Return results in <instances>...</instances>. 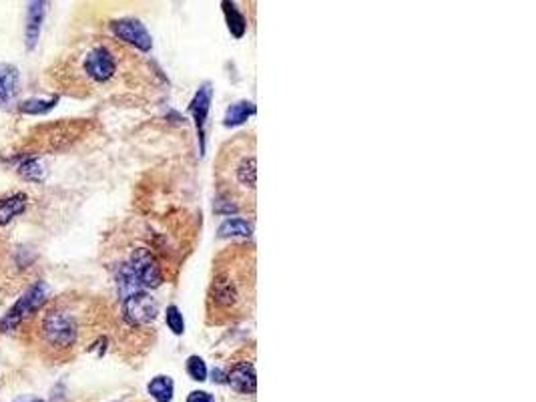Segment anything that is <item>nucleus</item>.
Listing matches in <instances>:
<instances>
[{
    "instance_id": "nucleus-21",
    "label": "nucleus",
    "mask_w": 536,
    "mask_h": 402,
    "mask_svg": "<svg viewBox=\"0 0 536 402\" xmlns=\"http://www.w3.org/2000/svg\"><path fill=\"white\" fill-rule=\"evenodd\" d=\"M187 374L193 380H197V382H203L207 378V366H205V362L201 360L199 356H191L187 360Z\"/></svg>"
},
{
    "instance_id": "nucleus-10",
    "label": "nucleus",
    "mask_w": 536,
    "mask_h": 402,
    "mask_svg": "<svg viewBox=\"0 0 536 402\" xmlns=\"http://www.w3.org/2000/svg\"><path fill=\"white\" fill-rule=\"evenodd\" d=\"M45 14H47V2H30V4H28L25 26V42L28 50H33L38 45L40 25H42V21H45Z\"/></svg>"
},
{
    "instance_id": "nucleus-6",
    "label": "nucleus",
    "mask_w": 536,
    "mask_h": 402,
    "mask_svg": "<svg viewBox=\"0 0 536 402\" xmlns=\"http://www.w3.org/2000/svg\"><path fill=\"white\" fill-rule=\"evenodd\" d=\"M159 314V304L147 292L131 294L123 300V318L129 326L145 328L155 322Z\"/></svg>"
},
{
    "instance_id": "nucleus-17",
    "label": "nucleus",
    "mask_w": 536,
    "mask_h": 402,
    "mask_svg": "<svg viewBox=\"0 0 536 402\" xmlns=\"http://www.w3.org/2000/svg\"><path fill=\"white\" fill-rule=\"evenodd\" d=\"M18 173L23 179L26 181H42L45 176H47V167H45V161L42 159H38V157H30V159H26L25 163L18 167Z\"/></svg>"
},
{
    "instance_id": "nucleus-5",
    "label": "nucleus",
    "mask_w": 536,
    "mask_h": 402,
    "mask_svg": "<svg viewBox=\"0 0 536 402\" xmlns=\"http://www.w3.org/2000/svg\"><path fill=\"white\" fill-rule=\"evenodd\" d=\"M47 300H49V286L38 280L0 318V332H14L28 316L37 314Z\"/></svg>"
},
{
    "instance_id": "nucleus-23",
    "label": "nucleus",
    "mask_w": 536,
    "mask_h": 402,
    "mask_svg": "<svg viewBox=\"0 0 536 402\" xmlns=\"http://www.w3.org/2000/svg\"><path fill=\"white\" fill-rule=\"evenodd\" d=\"M16 402H45V401H40V398H35V396H23V398H18Z\"/></svg>"
},
{
    "instance_id": "nucleus-16",
    "label": "nucleus",
    "mask_w": 536,
    "mask_h": 402,
    "mask_svg": "<svg viewBox=\"0 0 536 402\" xmlns=\"http://www.w3.org/2000/svg\"><path fill=\"white\" fill-rule=\"evenodd\" d=\"M59 103V97L57 95H52L49 99H26L23 100L21 105H18V111L23 115H47L49 111L54 109V105Z\"/></svg>"
},
{
    "instance_id": "nucleus-14",
    "label": "nucleus",
    "mask_w": 536,
    "mask_h": 402,
    "mask_svg": "<svg viewBox=\"0 0 536 402\" xmlns=\"http://www.w3.org/2000/svg\"><path fill=\"white\" fill-rule=\"evenodd\" d=\"M253 227L247 219L243 217H231L225 219L219 227V238H250Z\"/></svg>"
},
{
    "instance_id": "nucleus-8",
    "label": "nucleus",
    "mask_w": 536,
    "mask_h": 402,
    "mask_svg": "<svg viewBox=\"0 0 536 402\" xmlns=\"http://www.w3.org/2000/svg\"><path fill=\"white\" fill-rule=\"evenodd\" d=\"M111 30L119 40H123L127 45L135 47V49L147 52L153 45L151 35L147 33L145 25H141L135 18H123V21H115L111 23Z\"/></svg>"
},
{
    "instance_id": "nucleus-4",
    "label": "nucleus",
    "mask_w": 536,
    "mask_h": 402,
    "mask_svg": "<svg viewBox=\"0 0 536 402\" xmlns=\"http://www.w3.org/2000/svg\"><path fill=\"white\" fill-rule=\"evenodd\" d=\"M133 52L121 49V47H111L107 42H97L83 54L81 71L93 85H109L112 83L119 71H121V61L129 59Z\"/></svg>"
},
{
    "instance_id": "nucleus-13",
    "label": "nucleus",
    "mask_w": 536,
    "mask_h": 402,
    "mask_svg": "<svg viewBox=\"0 0 536 402\" xmlns=\"http://www.w3.org/2000/svg\"><path fill=\"white\" fill-rule=\"evenodd\" d=\"M26 197L25 193H14L6 200H0V226H8L14 217L23 214L26 209Z\"/></svg>"
},
{
    "instance_id": "nucleus-19",
    "label": "nucleus",
    "mask_w": 536,
    "mask_h": 402,
    "mask_svg": "<svg viewBox=\"0 0 536 402\" xmlns=\"http://www.w3.org/2000/svg\"><path fill=\"white\" fill-rule=\"evenodd\" d=\"M223 6H225V14H227V23H229V30H231L237 38L243 37V33H245V21H243V16L237 13L233 4L223 2Z\"/></svg>"
},
{
    "instance_id": "nucleus-12",
    "label": "nucleus",
    "mask_w": 536,
    "mask_h": 402,
    "mask_svg": "<svg viewBox=\"0 0 536 402\" xmlns=\"http://www.w3.org/2000/svg\"><path fill=\"white\" fill-rule=\"evenodd\" d=\"M211 85L205 83L203 87L197 91L195 99L191 103V113L197 121V129H199V135H203V125H205V119H207V111H209V103H211Z\"/></svg>"
},
{
    "instance_id": "nucleus-11",
    "label": "nucleus",
    "mask_w": 536,
    "mask_h": 402,
    "mask_svg": "<svg viewBox=\"0 0 536 402\" xmlns=\"http://www.w3.org/2000/svg\"><path fill=\"white\" fill-rule=\"evenodd\" d=\"M18 83L21 75L14 64L0 63V107L13 105L18 95Z\"/></svg>"
},
{
    "instance_id": "nucleus-22",
    "label": "nucleus",
    "mask_w": 536,
    "mask_h": 402,
    "mask_svg": "<svg viewBox=\"0 0 536 402\" xmlns=\"http://www.w3.org/2000/svg\"><path fill=\"white\" fill-rule=\"evenodd\" d=\"M187 402H215V398L205 390H193L187 396Z\"/></svg>"
},
{
    "instance_id": "nucleus-20",
    "label": "nucleus",
    "mask_w": 536,
    "mask_h": 402,
    "mask_svg": "<svg viewBox=\"0 0 536 402\" xmlns=\"http://www.w3.org/2000/svg\"><path fill=\"white\" fill-rule=\"evenodd\" d=\"M165 320H167V326H169V330H171L173 334H177V336H181V334L185 332L183 314H181V310H179L177 306H169V308H167Z\"/></svg>"
},
{
    "instance_id": "nucleus-3",
    "label": "nucleus",
    "mask_w": 536,
    "mask_h": 402,
    "mask_svg": "<svg viewBox=\"0 0 536 402\" xmlns=\"http://www.w3.org/2000/svg\"><path fill=\"white\" fill-rule=\"evenodd\" d=\"M38 334L50 350L66 352L75 348L81 338V320L69 308L54 306L40 318Z\"/></svg>"
},
{
    "instance_id": "nucleus-15",
    "label": "nucleus",
    "mask_w": 536,
    "mask_h": 402,
    "mask_svg": "<svg viewBox=\"0 0 536 402\" xmlns=\"http://www.w3.org/2000/svg\"><path fill=\"white\" fill-rule=\"evenodd\" d=\"M175 384L171 377H155L149 382V394L157 402H171L173 398Z\"/></svg>"
},
{
    "instance_id": "nucleus-18",
    "label": "nucleus",
    "mask_w": 536,
    "mask_h": 402,
    "mask_svg": "<svg viewBox=\"0 0 536 402\" xmlns=\"http://www.w3.org/2000/svg\"><path fill=\"white\" fill-rule=\"evenodd\" d=\"M253 113H255L253 103L243 100V103L231 105V107H229V111H227V115H225V125L227 127L241 125V123H243V121H247V117Z\"/></svg>"
},
{
    "instance_id": "nucleus-9",
    "label": "nucleus",
    "mask_w": 536,
    "mask_h": 402,
    "mask_svg": "<svg viewBox=\"0 0 536 402\" xmlns=\"http://www.w3.org/2000/svg\"><path fill=\"white\" fill-rule=\"evenodd\" d=\"M227 384L239 394H255L257 390V374L253 360H237L229 366L227 372Z\"/></svg>"
},
{
    "instance_id": "nucleus-1",
    "label": "nucleus",
    "mask_w": 536,
    "mask_h": 402,
    "mask_svg": "<svg viewBox=\"0 0 536 402\" xmlns=\"http://www.w3.org/2000/svg\"><path fill=\"white\" fill-rule=\"evenodd\" d=\"M257 260L255 248L237 241L213 258L205 294V320L209 326H227L250 318L255 308Z\"/></svg>"
},
{
    "instance_id": "nucleus-2",
    "label": "nucleus",
    "mask_w": 536,
    "mask_h": 402,
    "mask_svg": "<svg viewBox=\"0 0 536 402\" xmlns=\"http://www.w3.org/2000/svg\"><path fill=\"white\" fill-rule=\"evenodd\" d=\"M255 137L239 133L219 149L215 161V179L219 188V203L229 212H247L255 207Z\"/></svg>"
},
{
    "instance_id": "nucleus-7",
    "label": "nucleus",
    "mask_w": 536,
    "mask_h": 402,
    "mask_svg": "<svg viewBox=\"0 0 536 402\" xmlns=\"http://www.w3.org/2000/svg\"><path fill=\"white\" fill-rule=\"evenodd\" d=\"M129 270L133 272V276L137 280V284L143 288H157L163 284V272L161 265L157 262V258L153 255V251L147 248H137L133 250L129 258Z\"/></svg>"
}]
</instances>
